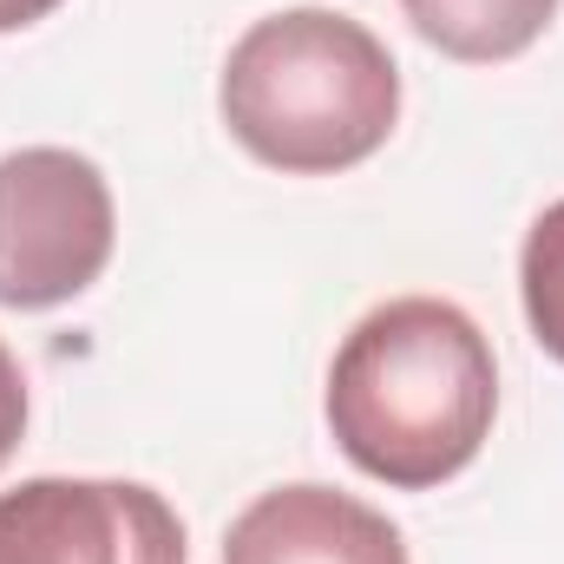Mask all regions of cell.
Wrapping results in <instances>:
<instances>
[{"label": "cell", "mask_w": 564, "mask_h": 564, "mask_svg": "<svg viewBox=\"0 0 564 564\" xmlns=\"http://www.w3.org/2000/svg\"><path fill=\"white\" fill-rule=\"evenodd\" d=\"M401 7L433 53L466 66L519 59L558 13V0H401Z\"/></svg>", "instance_id": "cell-6"}, {"label": "cell", "mask_w": 564, "mask_h": 564, "mask_svg": "<svg viewBox=\"0 0 564 564\" xmlns=\"http://www.w3.org/2000/svg\"><path fill=\"white\" fill-rule=\"evenodd\" d=\"M119 243L112 184L66 144L0 158V308H59L106 276Z\"/></svg>", "instance_id": "cell-3"}, {"label": "cell", "mask_w": 564, "mask_h": 564, "mask_svg": "<svg viewBox=\"0 0 564 564\" xmlns=\"http://www.w3.org/2000/svg\"><path fill=\"white\" fill-rule=\"evenodd\" d=\"M0 564H184V525L139 479H20L0 492Z\"/></svg>", "instance_id": "cell-4"}, {"label": "cell", "mask_w": 564, "mask_h": 564, "mask_svg": "<svg viewBox=\"0 0 564 564\" xmlns=\"http://www.w3.org/2000/svg\"><path fill=\"white\" fill-rule=\"evenodd\" d=\"M224 564H408V539L388 512L302 479L230 519Z\"/></svg>", "instance_id": "cell-5"}, {"label": "cell", "mask_w": 564, "mask_h": 564, "mask_svg": "<svg viewBox=\"0 0 564 564\" xmlns=\"http://www.w3.org/2000/svg\"><path fill=\"white\" fill-rule=\"evenodd\" d=\"M499 414V361L479 322L440 295L368 308L328 368V433L381 486L426 492L466 473Z\"/></svg>", "instance_id": "cell-1"}, {"label": "cell", "mask_w": 564, "mask_h": 564, "mask_svg": "<svg viewBox=\"0 0 564 564\" xmlns=\"http://www.w3.org/2000/svg\"><path fill=\"white\" fill-rule=\"evenodd\" d=\"M59 0H0V33H20V26H33V20H46Z\"/></svg>", "instance_id": "cell-9"}, {"label": "cell", "mask_w": 564, "mask_h": 564, "mask_svg": "<svg viewBox=\"0 0 564 564\" xmlns=\"http://www.w3.org/2000/svg\"><path fill=\"white\" fill-rule=\"evenodd\" d=\"M230 139L289 177H335L394 139L401 66L335 7H289L257 20L217 79Z\"/></svg>", "instance_id": "cell-2"}, {"label": "cell", "mask_w": 564, "mask_h": 564, "mask_svg": "<svg viewBox=\"0 0 564 564\" xmlns=\"http://www.w3.org/2000/svg\"><path fill=\"white\" fill-rule=\"evenodd\" d=\"M20 433H26V375H20V361H13V348L0 341V466L13 459V446H20Z\"/></svg>", "instance_id": "cell-8"}, {"label": "cell", "mask_w": 564, "mask_h": 564, "mask_svg": "<svg viewBox=\"0 0 564 564\" xmlns=\"http://www.w3.org/2000/svg\"><path fill=\"white\" fill-rule=\"evenodd\" d=\"M519 295H525V322H532V341L564 361V197L545 204L525 230V250H519Z\"/></svg>", "instance_id": "cell-7"}]
</instances>
